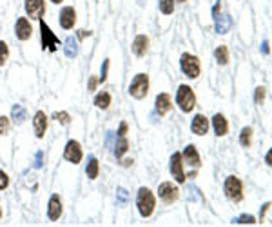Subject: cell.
<instances>
[{
  "mask_svg": "<svg viewBox=\"0 0 272 227\" xmlns=\"http://www.w3.org/2000/svg\"><path fill=\"white\" fill-rule=\"evenodd\" d=\"M265 162H267V165H271V167H272V147L269 149V153H267Z\"/></svg>",
  "mask_w": 272,
  "mask_h": 227,
  "instance_id": "cell-45",
  "label": "cell"
},
{
  "mask_svg": "<svg viewBox=\"0 0 272 227\" xmlns=\"http://www.w3.org/2000/svg\"><path fill=\"white\" fill-rule=\"evenodd\" d=\"M189 191H190V194H189L190 202H194V200H204V196L200 194V189H198L196 186H189Z\"/></svg>",
  "mask_w": 272,
  "mask_h": 227,
  "instance_id": "cell-39",
  "label": "cell"
},
{
  "mask_svg": "<svg viewBox=\"0 0 272 227\" xmlns=\"http://www.w3.org/2000/svg\"><path fill=\"white\" fill-rule=\"evenodd\" d=\"M116 137V133H113V131H109L107 133V138H105V145H107V147H113V145H111V142H113V138Z\"/></svg>",
  "mask_w": 272,
  "mask_h": 227,
  "instance_id": "cell-42",
  "label": "cell"
},
{
  "mask_svg": "<svg viewBox=\"0 0 272 227\" xmlns=\"http://www.w3.org/2000/svg\"><path fill=\"white\" fill-rule=\"evenodd\" d=\"M127 129H129L127 122H122L120 127H118V131H116V135H118V137H127Z\"/></svg>",
  "mask_w": 272,
  "mask_h": 227,
  "instance_id": "cell-41",
  "label": "cell"
},
{
  "mask_svg": "<svg viewBox=\"0 0 272 227\" xmlns=\"http://www.w3.org/2000/svg\"><path fill=\"white\" fill-rule=\"evenodd\" d=\"M180 69L185 76L189 78H198L200 73H202V64H200V58L192 53H184L182 58H180Z\"/></svg>",
  "mask_w": 272,
  "mask_h": 227,
  "instance_id": "cell-5",
  "label": "cell"
},
{
  "mask_svg": "<svg viewBox=\"0 0 272 227\" xmlns=\"http://www.w3.org/2000/svg\"><path fill=\"white\" fill-rule=\"evenodd\" d=\"M211 129V122H209V118L205 117V115H196V117L192 118V122H190V131L196 135V137H204L207 135Z\"/></svg>",
  "mask_w": 272,
  "mask_h": 227,
  "instance_id": "cell-15",
  "label": "cell"
},
{
  "mask_svg": "<svg viewBox=\"0 0 272 227\" xmlns=\"http://www.w3.org/2000/svg\"><path fill=\"white\" fill-rule=\"evenodd\" d=\"M265 97H267V89H265V87H263V86L256 87V91H254V102H256V104H263V102H265Z\"/></svg>",
  "mask_w": 272,
  "mask_h": 227,
  "instance_id": "cell-33",
  "label": "cell"
},
{
  "mask_svg": "<svg viewBox=\"0 0 272 227\" xmlns=\"http://www.w3.org/2000/svg\"><path fill=\"white\" fill-rule=\"evenodd\" d=\"M38 28H40V42H42V51H49V53H56L58 48H62L60 38L53 33V29L48 26V22L40 18L38 20Z\"/></svg>",
  "mask_w": 272,
  "mask_h": 227,
  "instance_id": "cell-2",
  "label": "cell"
},
{
  "mask_svg": "<svg viewBox=\"0 0 272 227\" xmlns=\"http://www.w3.org/2000/svg\"><path fill=\"white\" fill-rule=\"evenodd\" d=\"M127 151H129V140H127V137H118V135H116V142H115V145H113L115 157L118 160H122L123 155Z\"/></svg>",
  "mask_w": 272,
  "mask_h": 227,
  "instance_id": "cell-24",
  "label": "cell"
},
{
  "mask_svg": "<svg viewBox=\"0 0 272 227\" xmlns=\"http://www.w3.org/2000/svg\"><path fill=\"white\" fill-rule=\"evenodd\" d=\"M149 93V75L147 73H138L129 84V95L136 100H143Z\"/></svg>",
  "mask_w": 272,
  "mask_h": 227,
  "instance_id": "cell-4",
  "label": "cell"
},
{
  "mask_svg": "<svg viewBox=\"0 0 272 227\" xmlns=\"http://www.w3.org/2000/svg\"><path fill=\"white\" fill-rule=\"evenodd\" d=\"M169 171H170V175H172V178L176 180L178 184H185L187 176H185V173H184V158H182V153L170 155Z\"/></svg>",
  "mask_w": 272,
  "mask_h": 227,
  "instance_id": "cell-9",
  "label": "cell"
},
{
  "mask_svg": "<svg viewBox=\"0 0 272 227\" xmlns=\"http://www.w3.org/2000/svg\"><path fill=\"white\" fill-rule=\"evenodd\" d=\"M62 213H64L62 198L56 193L51 194V198H49V202H48V218L51 222H58L62 218Z\"/></svg>",
  "mask_w": 272,
  "mask_h": 227,
  "instance_id": "cell-14",
  "label": "cell"
},
{
  "mask_svg": "<svg viewBox=\"0 0 272 227\" xmlns=\"http://www.w3.org/2000/svg\"><path fill=\"white\" fill-rule=\"evenodd\" d=\"M269 207H271V202H267L265 206L261 207V211H259V218H261V220L265 218V213H267V211H269Z\"/></svg>",
  "mask_w": 272,
  "mask_h": 227,
  "instance_id": "cell-43",
  "label": "cell"
},
{
  "mask_svg": "<svg viewBox=\"0 0 272 227\" xmlns=\"http://www.w3.org/2000/svg\"><path fill=\"white\" fill-rule=\"evenodd\" d=\"M231 28H232V18L227 13L223 15L218 13L214 17V29H216L218 35H227Z\"/></svg>",
  "mask_w": 272,
  "mask_h": 227,
  "instance_id": "cell-19",
  "label": "cell"
},
{
  "mask_svg": "<svg viewBox=\"0 0 272 227\" xmlns=\"http://www.w3.org/2000/svg\"><path fill=\"white\" fill-rule=\"evenodd\" d=\"M48 127H49V117L44 111H36L33 117L34 137L38 138V140H42V138L46 137V133H48Z\"/></svg>",
  "mask_w": 272,
  "mask_h": 227,
  "instance_id": "cell-13",
  "label": "cell"
},
{
  "mask_svg": "<svg viewBox=\"0 0 272 227\" xmlns=\"http://www.w3.org/2000/svg\"><path fill=\"white\" fill-rule=\"evenodd\" d=\"M182 158H184V164H187L189 167H194V169H198V167L202 165L200 153H198V149L192 144H189L184 149V153H182Z\"/></svg>",
  "mask_w": 272,
  "mask_h": 227,
  "instance_id": "cell-16",
  "label": "cell"
},
{
  "mask_svg": "<svg viewBox=\"0 0 272 227\" xmlns=\"http://www.w3.org/2000/svg\"><path fill=\"white\" fill-rule=\"evenodd\" d=\"M9 118H11V122H13L15 125H22L24 122H26V118H27L26 107H24L22 104H13V107H11V115H9Z\"/></svg>",
  "mask_w": 272,
  "mask_h": 227,
  "instance_id": "cell-22",
  "label": "cell"
},
{
  "mask_svg": "<svg viewBox=\"0 0 272 227\" xmlns=\"http://www.w3.org/2000/svg\"><path fill=\"white\" fill-rule=\"evenodd\" d=\"M122 165L123 167H129V165H133V160H122Z\"/></svg>",
  "mask_w": 272,
  "mask_h": 227,
  "instance_id": "cell-47",
  "label": "cell"
},
{
  "mask_svg": "<svg viewBox=\"0 0 272 227\" xmlns=\"http://www.w3.org/2000/svg\"><path fill=\"white\" fill-rule=\"evenodd\" d=\"M127 202H129V191L125 187H118L116 189V206L123 207Z\"/></svg>",
  "mask_w": 272,
  "mask_h": 227,
  "instance_id": "cell-28",
  "label": "cell"
},
{
  "mask_svg": "<svg viewBox=\"0 0 272 227\" xmlns=\"http://www.w3.org/2000/svg\"><path fill=\"white\" fill-rule=\"evenodd\" d=\"M24 9L29 20H40L46 15V0H24Z\"/></svg>",
  "mask_w": 272,
  "mask_h": 227,
  "instance_id": "cell-8",
  "label": "cell"
},
{
  "mask_svg": "<svg viewBox=\"0 0 272 227\" xmlns=\"http://www.w3.org/2000/svg\"><path fill=\"white\" fill-rule=\"evenodd\" d=\"M158 196L165 204H174L180 198V189H178L172 182H162L158 186Z\"/></svg>",
  "mask_w": 272,
  "mask_h": 227,
  "instance_id": "cell-10",
  "label": "cell"
},
{
  "mask_svg": "<svg viewBox=\"0 0 272 227\" xmlns=\"http://www.w3.org/2000/svg\"><path fill=\"white\" fill-rule=\"evenodd\" d=\"M220 11H221V4H220V2H216V4H214V7H212V17H216Z\"/></svg>",
  "mask_w": 272,
  "mask_h": 227,
  "instance_id": "cell-44",
  "label": "cell"
},
{
  "mask_svg": "<svg viewBox=\"0 0 272 227\" xmlns=\"http://www.w3.org/2000/svg\"><path fill=\"white\" fill-rule=\"evenodd\" d=\"M9 187V175L4 169H0V191H6Z\"/></svg>",
  "mask_w": 272,
  "mask_h": 227,
  "instance_id": "cell-36",
  "label": "cell"
},
{
  "mask_svg": "<svg viewBox=\"0 0 272 227\" xmlns=\"http://www.w3.org/2000/svg\"><path fill=\"white\" fill-rule=\"evenodd\" d=\"M62 48H64V55H66V58H69V60L76 58V56H78V51H80L76 36H68V38L64 40V44H62Z\"/></svg>",
  "mask_w": 272,
  "mask_h": 227,
  "instance_id": "cell-20",
  "label": "cell"
},
{
  "mask_svg": "<svg viewBox=\"0 0 272 227\" xmlns=\"http://www.w3.org/2000/svg\"><path fill=\"white\" fill-rule=\"evenodd\" d=\"M85 175H87L89 180H96L98 178V175H100V162H98V158H96L95 155H89L87 157Z\"/></svg>",
  "mask_w": 272,
  "mask_h": 227,
  "instance_id": "cell-23",
  "label": "cell"
},
{
  "mask_svg": "<svg viewBox=\"0 0 272 227\" xmlns=\"http://www.w3.org/2000/svg\"><path fill=\"white\" fill-rule=\"evenodd\" d=\"M239 144L243 147H249L252 144V127H243L239 133Z\"/></svg>",
  "mask_w": 272,
  "mask_h": 227,
  "instance_id": "cell-29",
  "label": "cell"
},
{
  "mask_svg": "<svg viewBox=\"0 0 272 227\" xmlns=\"http://www.w3.org/2000/svg\"><path fill=\"white\" fill-rule=\"evenodd\" d=\"M223 193L225 196L232 202H241L243 200V184H241V180L238 176H227L223 184Z\"/></svg>",
  "mask_w": 272,
  "mask_h": 227,
  "instance_id": "cell-6",
  "label": "cell"
},
{
  "mask_svg": "<svg viewBox=\"0 0 272 227\" xmlns=\"http://www.w3.org/2000/svg\"><path fill=\"white\" fill-rule=\"evenodd\" d=\"M261 51H263L265 55H269V53H271V49H269V42H267V40L261 44Z\"/></svg>",
  "mask_w": 272,
  "mask_h": 227,
  "instance_id": "cell-46",
  "label": "cell"
},
{
  "mask_svg": "<svg viewBox=\"0 0 272 227\" xmlns=\"http://www.w3.org/2000/svg\"><path fill=\"white\" fill-rule=\"evenodd\" d=\"M234 224H249V226H252V224H256V218L252 216V214H241V216H238V218H234Z\"/></svg>",
  "mask_w": 272,
  "mask_h": 227,
  "instance_id": "cell-35",
  "label": "cell"
},
{
  "mask_svg": "<svg viewBox=\"0 0 272 227\" xmlns=\"http://www.w3.org/2000/svg\"><path fill=\"white\" fill-rule=\"evenodd\" d=\"M9 58V48H7V42L0 40V68L7 62Z\"/></svg>",
  "mask_w": 272,
  "mask_h": 227,
  "instance_id": "cell-32",
  "label": "cell"
},
{
  "mask_svg": "<svg viewBox=\"0 0 272 227\" xmlns=\"http://www.w3.org/2000/svg\"><path fill=\"white\" fill-rule=\"evenodd\" d=\"M158 7L163 15H170L174 11V0H158Z\"/></svg>",
  "mask_w": 272,
  "mask_h": 227,
  "instance_id": "cell-30",
  "label": "cell"
},
{
  "mask_svg": "<svg viewBox=\"0 0 272 227\" xmlns=\"http://www.w3.org/2000/svg\"><path fill=\"white\" fill-rule=\"evenodd\" d=\"M9 129H11V118L0 117V137H6Z\"/></svg>",
  "mask_w": 272,
  "mask_h": 227,
  "instance_id": "cell-31",
  "label": "cell"
},
{
  "mask_svg": "<svg viewBox=\"0 0 272 227\" xmlns=\"http://www.w3.org/2000/svg\"><path fill=\"white\" fill-rule=\"evenodd\" d=\"M176 105L184 111V113H190V111L194 109V105H196V95H194L192 87H189L187 84H182V86L178 87Z\"/></svg>",
  "mask_w": 272,
  "mask_h": 227,
  "instance_id": "cell-3",
  "label": "cell"
},
{
  "mask_svg": "<svg viewBox=\"0 0 272 227\" xmlns=\"http://www.w3.org/2000/svg\"><path fill=\"white\" fill-rule=\"evenodd\" d=\"M212 129H214V135H216V137H225V135H227V131H229V122H227V118H225L221 113H216V115L212 117Z\"/></svg>",
  "mask_w": 272,
  "mask_h": 227,
  "instance_id": "cell-21",
  "label": "cell"
},
{
  "mask_svg": "<svg viewBox=\"0 0 272 227\" xmlns=\"http://www.w3.org/2000/svg\"><path fill=\"white\" fill-rule=\"evenodd\" d=\"M58 22H60V28L66 29V31H71V29L76 26V9L73 6H64L60 9V17H58Z\"/></svg>",
  "mask_w": 272,
  "mask_h": 227,
  "instance_id": "cell-12",
  "label": "cell"
},
{
  "mask_svg": "<svg viewBox=\"0 0 272 227\" xmlns=\"http://www.w3.org/2000/svg\"><path fill=\"white\" fill-rule=\"evenodd\" d=\"M154 109H156V113L160 117H165V115L172 109V98H170L169 93H160V95H156Z\"/></svg>",
  "mask_w": 272,
  "mask_h": 227,
  "instance_id": "cell-17",
  "label": "cell"
},
{
  "mask_svg": "<svg viewBox=\"0 0 272 227\" xmlns=\"http://www.w3.org/2000/svg\"><path fill=\"white\" fill-rule=\"evenodd\" d=\"M176 2H185V0H176Z\"/></svg>",
  "mask_w": 272,
  "mask_h": 227,
  "instance_id": "cell-50",
  "label": "cell"
},
{
  "mask_svg": "<svg viewBox=\"0 0 272 227\" xmlns=\"http://www.w3.org/2000/svg\"><path fill=\"white\" fill-rule=\"evenodd\" d=\"M98 84H100V80H98V76H96V75H91V76H89L87 93H95L96 87H98Z\"/></svg>",
  "mask_w": 272,
  "mask_h": 227,
  "instance_id": "cell-38",
  "label": "cell"
},
{
  "mask_svg": "<svg viewBox=\"0 0 272 227\" xmlns=\"http://www.w3.org/2000/svg\"><path fill=\"white\" fill-rule=\"evenodd\" d=\"M89 36H93V31H91V29H78V31H76V40H85Z\"/></svg>",
  "mask_w": 272,
  "mask_h": 227,
  "instance_id": "cell-40",
  "label": "cell"
},
{
  "mask_svg": "<svg viewBox=\"0 0 272 227\" xmlns=\"http://www.w3.org/2000/svg\"><path fill=\"white\" fill-rule=\"evenodd\" d=\"M0 218H2V209H0Z\"/></svg>",
  "mask_w": 272,
  "mask_h": 227,
  "instance_id": "cell-49",
  "label": "cell"
},
{
  "mask_svg": "<svg viewBox=\"0 0 272 227\" xmlns=\"http://www.w3.org/2000/svg\"><path fill=\"white\" fill-rule=\"evenodd\" d=\"M33 167H34V169H42V167H44V151H36V153H34Z\"/></svg>",
  "mask_w": 272,
  "mask_h": 227,
  "instance_id": "cell-37",
  "label": "cell"
},
{
  "mask_svg": "<svg viewBox=\"0 0 272 227\" xmlns=\"http://www.w3.org/2000/svg\"><path fill=\"white\" fill-rule=\"evenodd\" d=\"M49 2H53V4H56V6H58V4H64V0H49Z\"/></svg>",
  "mask_w": 272,
  "mask_h": 227,
  "instance_id": "cell-48",
  "label": "cell"
},
{
  "mask_svg": "<svg viewBox=\"0 0 272 227\" xmlns=\"http://www.w3.org/2000/svg\"><path fill=\"white\" fill-rule=\"evenodd\" d=\"M84 158V151H82V144L78 140H69L66 147H64V160L73 165H78Z\"/></svg>",
  "mask_w": 272,
  "mask_h": 227,
  "instance_id": "cell-7",
  "label": "cell"
},
{
  "mask_svg": "<svg viewBox=\"0 0 272 227\" xmlns=\"http://www.w3.org/2000/svg\"><path fill=\"white\" fill-rule=\"evenodd\" d=\"M109 64H111V60H109V58H105V60L102 62V68H100V76H98V80H100V84H103L105 80H107Z\"/></svg>",
  "mask_w": 272,
  "mask_h": 227,
  "instance_id": "cell-34",
  "label": "cell"
},
{
  "mask_svg": "<svg viewBox=\"0 0 272 227\" xmlns=\"http://www.w3.org/2000/svg\"><path fill=\"white\" fill-rule=\"evenodd\" d=\"M51 118H53V120H56V122H58L60 125H69V124H71V120H73L68 111H56V113H53V117H51Z\"/></svg>",
  "mask_w": 272,
  "mask_h": 227,
  "instance_id": "cell-27",
  "label": "cell"
},
{
  "mask_svg": "<svg viewBox=\"0 0 272 227\" xmlns=\"http://www.w3.org/2000/svg\"><path fill=\"white\" fill-rule=\"evenodd\" d=\"M131 49H133V53H135L136 56H140V58L145 56L147 51H149V36H147V35H136Z\"/></svg>",
  "mask_w": 272,
  "mask_h": 227,
  "instance_id": "cell-18",
  "label": "cell"
},
{
  "mask_svg": "<svg viewBox=\"0 0 272 227\" xmlns=\"http://www.w3.org/2000/svg\"><path fill=\"white\" fill-rule=\"evenodd\" d=\"M95 107L96 109H109V105H111V102H113V97H111V93H107V91H100L98 95H95Z\"/></svg>",
  "mask_w": 272,
  "mask_h": 227,
  "instance_id": "cell-25",
  "label": "cell"
},
{
  "mask_svg": "<svg viewBox=\"0 0 272 227\" xmlns=\"http://www.w3.org/2000/svg\"><path fill=\"white\" fill-rule=\"evenodd\" d=\"M136 207H138V213L142 218H149L153 216L154 209H156V196L151 191L149 187H140L138 193H136Z\"/></svg>",
  "mask_w": 272,
  "mask_h": 227,
  "instance_id": "cell-1",
  "label": "cell"
},
{
  "mask_svg": "<svg viewBox=\"0 0 272 227\" xmlns=\"http://www.w3.org/2000/svg\"><path fill=\"white\" fill-rule=\"evenodd\" d=\"M214 58H216V62L220 66H225L229 62V49H227V46H218L214 49Z\"/></svg>",
  "mask_w": 272,
  "mask_h": 227,
  "instance_id": "cell-26",
  "label": "cell"
},
{
  "mask_svg": "<svg viewBox=\"0 0 272 227\" xmlns=\"http://www.w3.org/2000/svg\"><path fill=\"white\" fill-rule=\"evenodd\" d=\"M15 36L20 42H26L33 36V26L27 17H18L15 22Z\"/></svg>",
  "mask_w": 272,
  "mask_h": 227,
  "instance_id": "cell-11",
  "label": "cell"
}]
</instances>
